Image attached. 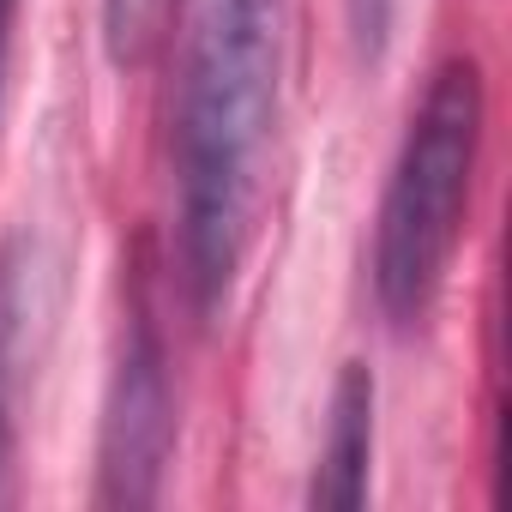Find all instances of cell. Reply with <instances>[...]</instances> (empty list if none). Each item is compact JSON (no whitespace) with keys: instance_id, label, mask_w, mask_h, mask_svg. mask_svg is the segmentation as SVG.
I'll return each mask as SVG.
<instances>
[{"instance_id":"3","label":"cell","mask_w":512,"mask_h":512,"mask_svg":"<svg viewBox=\"0 0 512 512\" xmlns=\"http://www.w3.org/2000/svg\"><path fill=\"white\" fill-rule=\"evenodd\" d=\"M175 452V380L169 350L151 314H133L109 398H103V440H97V500L103 506H151L163 494Z\"/></svg>"},{"instance_id":"5","label":"cell","mask_w":512,"mask_h":512,"mask_svg":"<svg viewBox=\"0 0 512 512\" xmlns=\"http://www.w3.org/2000/svg\"><path fill=\"white\" fill-rule=\"evenodd\" d=\"M37 320V260L31 247H0V500H7L13 440H19V374H25V338Z\"/></svg>"},{"instance_id":"8","label":"cell","mask_w":512,"mask_h":512,"mask_svg":"<svg viewBox=\"0 0 512 512\" xmlns=\"http://www.w3.org/2000/svg\"><path fill=\"white\" fill-rule=\"evenodd\" d=\"M13 13H19V0H0V85H7V43H13Z\"/></svg>"},{"instance_id":"1","label":"cell","mask_w":512,"mask_h":512,"mask_svg":"<svg viewBox=\"0 0 512 512\" xmlns=\"http://www.w3.org/2000/svg\"><path fill=\"white\" fill-rule=\"evenodd\" d=\"M284 0H205L175 103V235L199 314H217L253 241L278 121Z\"/></svg>"},{"instance_id":"2","label":"cell","mask_w":512,"mask_h":512,"mask_svg":"<svg viewBox=\"0 0 512 512\" xmlns=\"http://www.w3.org/2000/svg\"><path fill=\"white\" fill-rule=\"evenodd\" d=\"M482 127H488L482 67L470 55L440 61L404 127L374 217V260H368L374 302L398 332H410L434 308L452 272V253L470 217L476 163H482Z\"/></svg>"},{"instance_id":"7","label":"cell","mask_w":512,"mask_h":512,"mask_svg":"<svg viewBox=\"0 0 512 512\" xmlns=\"http://www.w3.org/2000/svg\"><path fill=\"white\" fill-rule=\"evenodd\" d=\"M392 25H398V0H350V31H356V49H362L368 61L386 55Z\"/></svg>"},{"instance_id":"4","label":"cell","mask_w":512,"mask_h":512,"mask_svg":"<svg viewBox=\"0 0 512 512\" xmlns=\"http://www.w3.org/2000/svg\"><path fill=\"white\" fill-rule=\"evenodd\" d=\"M374 374L362 362H344L338 386H332V416H326V440L314 458V482L308 500L314 506H338L356 512L368 500V476H374Z\"/></svg>"},{"instance_id":"6","label":"cell","mask_w":512,"mask_h":512,"mask_svg":"<svg viewBox=\"0 0 512 512\" xmlns=\"http://www.w3.org/2000/svg\"><path fill=\"white\" fill-rule=\"evenodd\" d=\"M97 25H103V49L121 73L145 67V55L157 49V25H163V0H97Z\"/></svg>"}]
</instances>
